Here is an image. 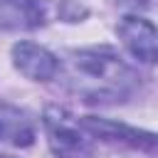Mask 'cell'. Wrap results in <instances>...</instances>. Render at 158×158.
<instances>
[{
	"instance_id": "6da1fadb",
	"label": "cell",
	"mask_w": 158,
	"mask_h": 158,
	"mask_svg": "<svg viewBox=\"0 0 158 158\" xmlns=\"http://www.w3.org/2000/svg\"><path fill=\"white\" fill-rule=\"evenodd\" d=\"M44 131H47V143L57 158H91L94 156V143L86 136L84 126L79 118L74 121L67 111L49 106L44 111Z\"/></svg>"
},
{
	"instance_id": "7a4b0ae2",
	"label": "cell",
	"mask_w": 158,
	"mask_h": 158,
	"mask_svg": "<svg viewBox=\"0 0 158 158\" xmlns=\"http://www.w3.org/2000/svg\"><path fill=\"white\" fill-rule=\"evenodd\" d=\"M74 72L81 77H91L101 81V99L106 94H121L126 79H131L128 67L111 52V49H84L74 54Z\"/></svg>"
},
{
	"instance_id": "3957f363",
	"label": "cell",
	"mask_w": 158,
	"mask_h": 158,
	"mask_svg": "<svg viewBox=\"0 0 158 158\" xmlns=\"http://www.w3.org/2000/svg\"><path fill=\"white\" fill-rule=\"evenodd\" d=\"M84 126L86 133H91L94 138H101L104 143H116V146H126L131 151H141L146 156L158 158V133L143 131V128H133L126 123H114V121H104L96 116H86L79 121Z\"/></svg>"
},
{
	"instance_id": "277c9868",
	"label": "cell",
	"mask_w": 158,
	"mask_h": 158,
	"mask_svg": "<svg viewBox=\"0 0 158 158\" xmlns=\"http://www.w3.org/2000/svg\"><path fill=\"white\" fill-rule=\"evenodd\" d=\"M118 40L123 47L143 64H158V27L138 15H126L118 27Z\"/></svg>"
},
{
	"instance_id": "5b68a950",
	"label": "cell",
	"mask_w": 158,
	"mask_h": 158,
	"mask_svg": "<svg viewBox=\"0 0 158 158\" xmlns=\"http://www.w3.org/2000/svg\"><path fill=\"white\" fill-rule=\"evenodd\" d=\"M12 64L32 81H49L59 72V59L35 42H17L12 47Z\"/></svg>"
},
{
	"instance_id": "8992f818",
	"label": "cell",
	"mask_w": 158,
	"mask_h": 158,
	"mask_svg": "<svg viewBox=\"0 0 158 158\" xmlns=\"http://www.w3.org/2000/svg\"><path fill=\"white\" fill-rule=\"evenodd\" d=\"M44 25V5L40 0H0L2 30H35Z\"/></svg>"
},
{
	"instance_id": "52a82bcc",
	"label": "cell",
	"mask_w": 158,
	"mask_h": 158,
	"mask_svg": "<svg viewBox=\"0 0 158 158\" xmlns=\"http://www.w3.org/2000/svg\"><path fill=\"white\" fill-rule=\"evenodd\" d=\"M0 141L12 143L17 148L32 146L35 123H32L30 114L12 104H0Z\"/></svg>"
},
{
	"instance_id": "ba28073f",
	"label": "cell",
	"mask_w": 158,
	"mask_h": 158,
	"mask_svg": "<svg viewBox=\"0 0 158 158\" xmlns=\"http://www.w3.org/2000/svg\"><path fill=\"white\" fill-rule=\"evenodd\" d=\"M0 158H15V156H7V153H0Z\"/></svg>"
}]
</instances>
